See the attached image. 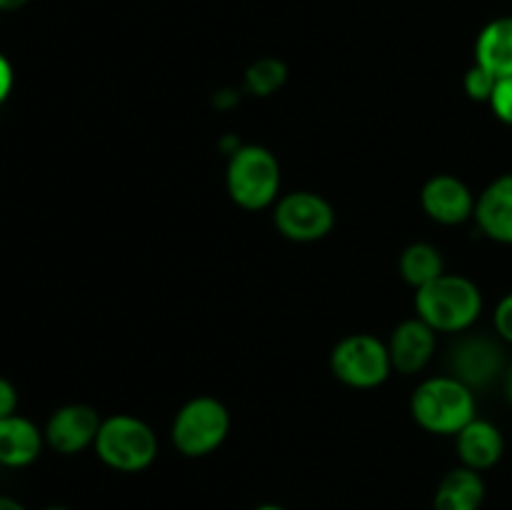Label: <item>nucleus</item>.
I'll return each instance as SVG.
<instances>
[{
	"mask_svg": "<svg viewBox=\"0 0 512 510\" xmlns=\"http://www.w3.org/2000/svg\"><path fill=\"white\" fill-rule=\"evenodd\" d=\"M418 318H423L435 333H460L478 320L483 310L480 288L465 275L443 273L438 280L415 295Z\"/></svg>",
	"mask_w": 512,
	"mask_h": 510,
	"instance_id": "obj_1",
	"label": "nucleus"
},
{
	"mask_svg": "<svg viewBox=\"0 0 512 510\" xmlns=\"http://www.w3.org/2000/svg\"><path fill=\"white\" fill-rule=\"evenodd\" d=\"M410 413L428 433L458 435L475 418V395L453 375H440L415 388Z\"/></svg>",
	"mask_w": 512,
	"mask_h": 510,
	"instance_id": "obj_2",
	"label": "nucleus"
},
{
	"mask_svg": "<svg viewBox=\"0 0 512 510\" xmlns=\"http://www.w3.org/2000/svg\"><path fill=\"white\" fill-rule=\"evenodd\" d=\"M95 453L108 468L120 473H140L158 458V438L145 420L133 415H113L100 423Z\"/></svg>",
	"mask_w": 512,
	"mask_h": 510,
	"instance_id": "obj_3",
	"label": "nucleus"
},
{
	"mask_svg": "<svg viewBox=\"0 0 512 510\" xmlns=\"http://www.w3.org/2000/svg\"><path fill=\"white\" fill-rule=\"evenodd\" d=\"M280 190V163L263 145H243L230 153L228 193L240 208L263 210Z\"/></svg>",
	"mask_w": 512,
	"mask_h": 510,
	"instance_id": "obj_4",
	"label": "nucleus"
},
{
	"mask_svg": "<svg viewBox=\"0 0 512 510\" xmlns=\"http://www.w3.org/2000/svg\"><path fill=\"white\" fill-rule=\"evenodd\" d=\"M230 415L220 400L210 395L188 400L173 420V445L188 458H203L218 450L228 438Z\"/></svg>",
	"mask_w": 512,
	"mask_h": 510,
	"instance_id": "obj_5",
	"label": "nucleus"
},
{
	"mask_svg": "<svg viewBox=\"0 0 512 510\" xmlns=\"http://www.w3.org/2000/svg\"><path fill=\"white\" fill-rule=\"evenodd\" d=\"M330 368L340 383L350 388L368 390L378 388L388 380L393 363H390L388 345L368 333L348 335L340 340L330 355Z\"/></svg>",
	"mask_w": 512,
	"mask_h": 510,
	"instance_id": "obj_6",
	"label": "nucleus"
},
{
	"mask_svg": "<svg viewBox=\"0 0 512 510\" xmlns=\"http://www.w3.org/2000/svg\"><path fill=\"white\" fill-rule=\"evenodd\" d=\"M275 225L280 233L295 243H315L325 238L335 225L333 205L318 193L310 190H298L275 205Z\"/></svg>",
	"mask_w": 512,
	"mask_h": 510,
	"instance_id": "obj_7",
	"label": "nucleus"
},
{
	"mask_svg": "<svg viewBox=\"0 0 512 510\" xmlns=\"http://www.w3.org/2000/svg\"><path fill=\"white\" fill-rule=\"evenodd\" d=\"M450 375L473 388H485L503 370V348L485 335H468L450 350Z\"/></svg>",
	"mask_w": 512,
	"mask_h": 510,
	"instance_id": "obj_8",
	"label": "nucleus"
},
{
	"mask_svg": "<svg viewBox=\"0 0 512 510\" xmlns=\"http://www.w3.org/2000/svg\"><path fill=\"white\" fill-rule=\"evenodd\" d=\"M100 423L103 420H100L98 410L90 408V405H63L50 415L48 425H45V440H48L50 448L63 455L80 453L88 445H95Z\"/></svg>",
	"mask_w": 512,
	"mask_h": 510,
	"instance_id": "obj_9",
	"label": "nucleus"
},
{
	"mask_svg": "<svg viewBox=\"0 0 512 510\" xmlns=\"http://www.w3.org/2000/svg\"><path fill=\"white\" fill-rule=\"evenodd\" d=\"M423 210L443 225H460L475 215V198L468 185L455 175H435L420 193Z\"/></svg>",
	"mask_w": 512,
	"mask_h": 510,
	"instance_id": "obj_10",
	"label": "nucleus"
},
{
	"mask_svg": "<svg viewBox=\"0 0 512 510\" xmlns=\"http://www.w3.org/2000/svg\"><path fill=\"white\" fill-rule=\"evenodd\" d=\"M388 353L393 370L405 375L420 373L435 353V330L423 318L405 320L390 335Z\"/></svg>",
	"mask_w": 512,
	"mask_h": 510,
	"instance_id": "obj_11",
	"label": "nucleus"
},
{
	"mask_svg": "<svg viewBox=\"0 0 512 510\" xmlns=\"http://www.w3.org/2000/svg\"><path fill=\"white\" fill-rule=\"evenodd\" d=\"M475 220L490 240L512 245V173L495 178L475 203Z\"/></svg>",
	"mask_w": 512,
	"mask_h": 510,
	"instance_id": "obj_12",
	"label": "nucleus"
},
{
	"mask_svg": "<svg viewBox=\"0 0 512 510\" xmlns=\"http://www.w3.org/2000/svg\"><path fill=\"white\" fill-rule=\"evenodd\" d=\"M505 440L503 433L488 420L473 418L458 433V455L465 468H473L478 473L493 468L503 458Z\"/></svg>",
	"mask_w": 512,
	"mask_h": 510,
	"instance_id": "obj_13",
	"label": "nucleus"
},
{
	"mask_svg": "<svg viewBox=\"0 0 512 510\" xmlns=\"http://www.w3.org/2000/svg\"><path fill=\"white\" fill-rule=\"evenodd\" d=\"M45 435L20 415L0 418V465L5 468H25L43 450Z\"/></svg>",
	"mask_w": 512,
	"mask_h": 510,
	"instance_id": "obj_14",
	"label": "nucleus"
},
{
	"mask_svg": "<svg viewBox=\"0 0 512 510\" xmlns=\"http://www.w3.org/2000/svg\"><path fill=\"white\" fill-rule=\"evenodd\" d=\"M475 63L483 65L495 78L512 75V15L495 18L480 30L475 43Z\"/></svg>",
	"mask_w": 512,
	"mask_h": 510,
	"instance_id": "obj_15",
	"label": "nucleus"
},
{
	"mask_svg": "<svg viewBox=\"0 0 512 510\" xmlns=\"http://www.w3.org/2000/svg\"><path fill=\"white\" fill-rule=\"evenodd\" d=\"M485 500V483L478 470L455 468L440 480L433 510H480Z\"/></svg>",
	"mask_w": 512,
	"mask_h": 510,
	"instance_id": "obj_16",
	"label": "nucleus"
},
{
	"mask_svg": "<svg viewBox=\"0 0 512 510\" xmlns=\"http://www.w3.org/2000/svg\"><path fill=\"white\" fill-rule=\"evenodd\" d=\"M445 273V260L435 245L430 243H413L400 255V275L415 290L425 288L433 280H438Z\"/></svg>",
	"mask_w": 512,
	"mask_h": 510,
	"instance_id": "obj_17",
	"label": "nucleus"
},
{
	"mask_svg": "<svg viewBox=\"0 0 512 510\" xmlns=\"http://www.w3.org/2000/svg\"><path fill=\"white\" fill-rule=\"evenodd\" d=\"M288 80V68L278 58H260L245 73V85L253 95H273Z\"/></svg>",
	"mask_w": 512,
	"mask_h": 510,
	"instance_id": "obj_18",
	"label": "nucleus"
},
{
	"mask_svg": "<svg viewBox=\"0 0 512 510\" xmlns=\"http://www.w3.org/2000/svg\"><path fill=\"white\" fill-rule=\"evenodd\" d=\"M498 80L500 78H495L490 70H485L483 65L475 63L473 68L465 73V93H468L473 100H478V103H490Z\"/></svg>",
	"mask_w": 512,
	"mask_h": 510,
	"instance_id": "obj_19",
	"label": "nucleus"
},
{
	"mask_svg": "<svg viewBox=\"0 0 512 510\" xmlns=\"http://www.w3.org/2000/svg\"><path fill=\"white\" fill-rule=\"evenodd\" d=\"M490 108H493V113L503 123L512 125V75L510 78L498 80V85L493 90V98H490Z\"/></svg>",
	"mask_w": 512,
	"mask_h": 510,
	"instance_id": "obj_20",
	"label": "nucleus"
},
{
	"mask_svg": "<svg viewBox=\"0 0 512 510\" xmlns=\"http://www.w3.org/2000/svg\"><path fill=\"white\" fill-rule=\"evenodd\" d=\"M495 330L500 338L512 343V293L505 295L495 308Z\"/></svg>",
	"mask_w": 512,
	"mask_h": 510,
	"instance_id": "obj_21",
	"label": "nucleus"
},
{
	"mask_svg": "<svg viewBox=\"0 0 512 510\" xmlns=\"http://www.w3.org/2000/svg\"><path fill=\"white\" fill-rule=\"evenodd\" d=\"M15 408H18V393H15L13 383L0 378V418L15 415Z\"/></svg>",
	"mask_w": 512,
	"mask_h": 510,
	"instance_id": "obj_22",
	"label": "nucleus"
},
{
	"mask_svg": "<svg viewBox=\"0 0 512 510\" xmlns=\"http://www.w3.org/2000/svg\"><path fill=\"white\" fill-rule=\"evenodd\" d=\"M10 90H13V65H10V60L0 53V105L8 100Z\"/></svg>",
	"mask_w": 512,
	"mask_h": 510,
	"instance_id": "obj_23",
	"label": "nucleus"
},
{
	"mask_svg": "<svg viewBox=\"0 0 512 510\" xmlns=\"http://www.w3.org/2000/svg\"><path fill=\"white\" fill-rule=\"evenodd\" d=\"M23 5H28V0H0V10L10 13V10H20Z\"/></svg>",
	"mask_w": 512,
	"mask_h": 510,
	"instance_id": "obj_24",
	"label": "nucleus"
},
{
	"mask_svg": "<svg viewBox=\"0 0 512 510\" xmlns=\"http://www.w3.org/2000/svg\"><path fill=\"white\" fill-rule=\"evenodd\" d=\"M0 510H25V508L18 503V500L5 498V495H0Z\"/></svg>",
	"mask_w": 512,
	"mask_h": 510,
	"instance_id": "obj_25",
	"label": "nucleus"
},
{
	"mask_svg": "<svg viewBox=\"0 0 512 510\" xmlns=\"http://www.w3.org/2000/svg\"><path fill=\"white\" fill-rule=\"evenodd\" d=\"M255 510H285V508H280V505H260V508Z\"/></svg>",
	"mask_w": 512,
	"mask_h": 510,
	"instance_id": "obj_26",
	"label": "nucleus"
},
{
	"mask_svg": "<svg viewBox=\"0 0 512 510\" xmlns=\"http://www.w3.org/2000/svg\"><path fill=\"white\" fill-rule=\"evenodd\" d=\"M508 398H510V403H512V368H510V373H508Z\"/></svg>",
	"mask_w": 512,
	"mask_h": 510,
	"instance_id": "obj_27",
	"label": "nucleus"
},
{
	"mask_svg": "<svg viewBox=\"0 0 512 510\" xmlns=\"http://www.w3.org/2000/svg\"><path fill=\"white\" fill-rule=\"evenodd\" d=\"M45 510H68V508H60V505H53V508H45Z\"/></svg>",
	"mask_w": 512,
	"mask_h": 510,
	"instance_id": "obj_28",
	"label": "nucleus"
}]
</instances>
